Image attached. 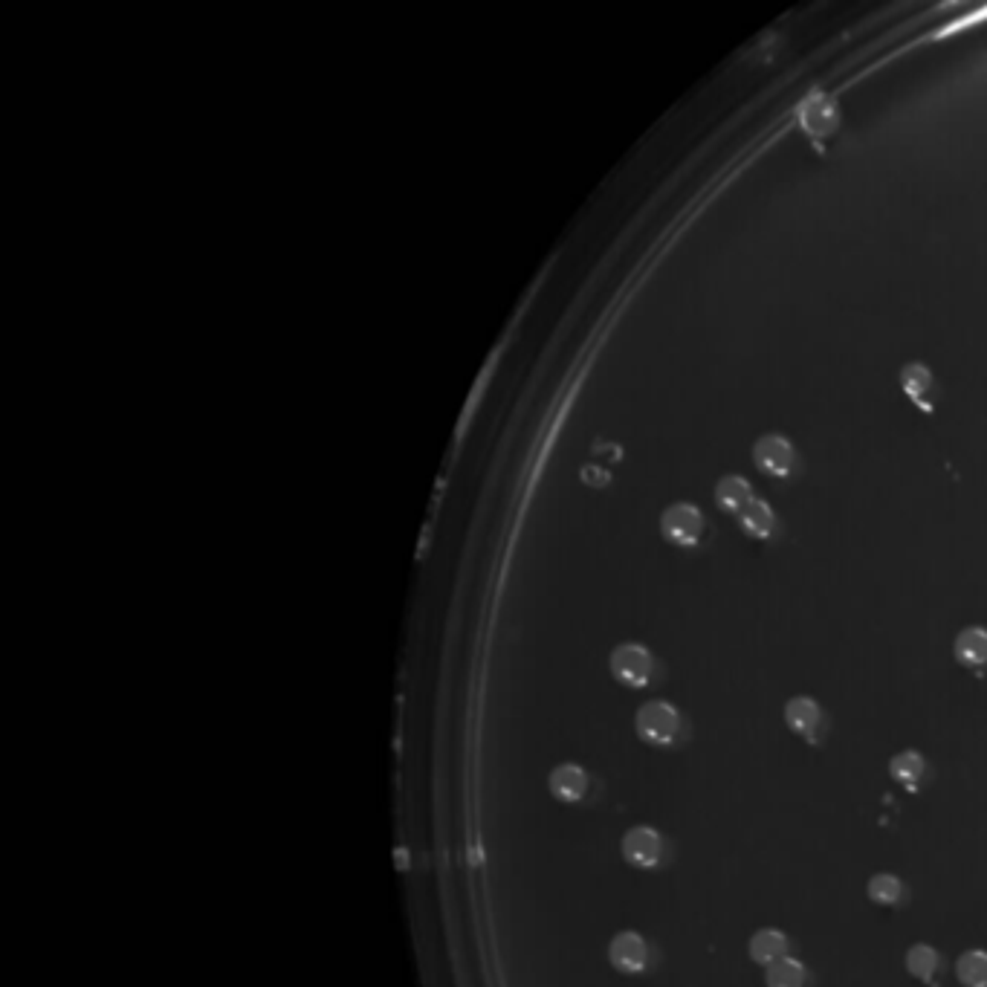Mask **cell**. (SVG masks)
<instances>
[{
  "mask_svg": "<svg viewBox=\"0 0 987 987\" xmlns=\"http://www.w3.org/2000/svg\"><path fill=\"white\" fill-rule=\"evenodd\" d=\"M634 730L637 736L646 741V744H655V747H666L672 741L678 739V730H681V715L672 704L666 701H649L637 710V718H634Z\"/></svg>",
  "mask_w": 987,
  "mask_h": 987,
  "instance_id": "6da1fadb",
  "label": "cell"
},
{
  "mask_svg": "<svg viewBox=\"0 0 987 987\" xmlns=\"http://www.w3.org/2000/svg\"><path fill=\"white\" fill-rule=\"evenodd\" d=\"M704 530H707L704 513L689 501H678V504L666 507L660 516V533L678 548H695L704 539Z\"/></svg>",
  "mask_w": 987,
  "mask_h": 987,
  "instance_id": "7a4b0ae2",
  "label": "cell"
},
{
  "mask_svg": "<svg viewBox=\"0 0 987 987\" xmlns=\"http://www.w3.org/2000/svg\"><path fill=\"white\" fill-rule=\"evenodd\" d=\"M652 669H655L652 652L640 643H623L611 652V675L623 686L643 689L652 681Z\"/></svg>",
  "mask_w": 987,
  "mask_h": 987,
  "instance_id": "3957f363",
  "label": "cell"
},
{
  "mask_svg": "<svg viewBox=\"0 0 987 987\" xmlns=\"http://www.w3.org/2000/svg\"><path fill=\"white\" fill-rule=\"evenodd\" d=\"M753 464L770 478H788L796 467V449L785 435H762L753 443Z\"/></svg>",
  "mask_w": 987,
  "mask_h": 987,
  "instance_id": "277c9868",
  "label": "cell"
},
{
  "mask_svg": "<svg viewBox=\"0 0 987 987\" xmlns=\"http://www.w3.org/2000/svg\"><path fill=\"white\" fill-rule=\"evenodd\" d=\"M623 857L629 860L634 869H655L663 857V840L655 828L649 825H634L623 837Z\"/></svg>",
  "mask_w": 987,
  "mask_h": 987,
  "instance_id": "5b68a950",
  "label": "cell"
},
{
  "mask_svg": "<svg viewBox=\"0 0 987 987\" xmlns=\"http://www.w3.org/2000/svg\"><path fill=\"white\" fill-rule=\"evenodd\" d=\"M608 961L614 964V970L634 976L643 973L649 964V947L643 941V935L637 933H620L611 938L608 944Z\"/></svg>",
  "mask_w": 987,
  "mask_h": 987,
  "instance_id": "8992f818",
  "label": "cell"
},
{
  "mask_svg": "<svg viewBox=\"0 0 987 987\" xmlns=\"http://www.w3.org/2000/svg\"><path fill=\"white\" fill-rule=\"evenodd\" d=\"M837 105L825 96V93H811L802 105H799V122L802 128L814 139L828 137L837 128Z\"/></svg>",
  "mask_w": 987,
  "mask_h": 987,
  "instance_id": "52a82bcc",
  "label": "cell"
},
{
  "mask_svg": "<svg viewBox=\"0 0 987 987\" xmlns=\"http://www.w3.org/2000/svg\"><path fill=\"white\" fill-rule=\"evenodd\" d=\"M901 388L915 406L933 412V371L924 362H906L901 368Z\"/></svg>",
  "mask_w": 987,
  "mask_h": 987,
  "instance_id": "ba28073f",
  "label": "cell"
},
{
  "mask_svg": "<svg viewBox=\"0 0 987 987\" xmlns=\"http://www.w3.org/2000/svg\"><path fill=\"white\" fill-rule=\"evenodd\" d=\"M548 788L556 799L574 805L588 791V773L579 768V765H559V768H553V773H550Z\"/></svg>",
  "mask_w": 987,
  "mask_h": 987,
  "instance_id": "9c48e42d",
  "label": "cell"
},
{
  "mask_svg": "<svg viewBox=\"0 0 987 987\" xmlns=\"http://www.w3.org/2000/svg\"><path fill=\"white\" fill-rule=\"evenodd\" d=\"M753 487L744 475H724L718 484H715V504L724 510V513H733L739 516L741 510L753 501Z\"/></svg>",
  "mask_w": 987,
  "mask_h": 987,
  "instance_id": "30bf717a",
  "label": "cell"
},
{
  "mask_svg": "<svg viewBox=\"0 0 987 987\" xmlns=\"http://www.w3.org/2000/svg\"><path fill=\"white\" fill-rule=\"evenodd\" d=\"M736 519H739L741 530L753 539H770L776 530V513L765 498H753Z\"/></svg>",
  "mask_w": 987,
  "mask_h": 987,
  "instance_id": "8fae6325",
  "label": "cell"
},
{
  "mask_svg": "<svg viewBox=\"0 0 987 987\" xmlns=\"http://www.w3.org/2000/svg\"><path fill=\"white\" fill-rule=\"evenodd\" d=\"M820 718H823L820 704L814 698H808V695H796V698H791L785 704V721H788V727L794 733H799V736H811L820 727Z\"/></svg>",
  "mask_w": 987,
  "mask_h": 987,
  "instance_id": "7c38bea8",
  "label": "cell"
},
{
  "mask_svg": "<svg viewBox=\"0 0 987 987\" xmlns=\"http://www.w3.org/2000/svg\"><path fill=\"white\" fill-rule=\"evenodd\" d=\"M785 956H788V935L782 930H759L750 938V959L756 964L770 967Z\"/></svg>",
  "mask_w": 987,
  "mask_h": 987,
  "instance_id": "4fadbf2b",
  "label": "cell"
},
{
  "mask_svg": "<svg viewBox=\"0 0 987 987\" xmlns=\"http://www.w3.org/2000/svg\"><path fill=\"white\" fill-rule=\"evenodd\" d=\"M956 658L970 669H979L987 663V629L982 626H970V629L959 631L956 637Z\"/></svg>",
  "mask_w": 987,
  "mask_h": 987,
  "instance_id": "5bb4252c",
  "label": "cell"
},
{
  "mask_svg": "<svg viewBox=\"0 0 987 987\" xmlns=\"http://www.w3.org/2000/svg\"><path fill=\"white\" fill-rule=\"evenodd\" d=\"M956 976L961 985L987 987V953L985 950H967L956 961Z\"/></svg>",
  "mask_w": 987,
  "mask_h": 987,
  "instance_id": "9a60e30c",
  "label": "cell"
},
{
  "mask_svg": "<svg viewBox=\"0 0 987 987\" xmlns=\"http://www.w3.org/2000/svg\"><path fill=\"white\" fill-rule=\"evenodd\" d=\"M805 982H808V970L802 967V961L791 956L768 967V987H805Z\"/></svg>",
  "mask_w": 987,
  "mask_h": 987,
  "instance_id": "2e32d148",
  "label": "cell"
},
{
  "mask_svg": "<svg viewBox=\"0 0 987 987\" xmlns=\"http://www.w3.org/2000/svg\"><path fill=\"white\" fill-rule=\"evenodd\" d=\"M906 970L909 976L921 979V982H933L935 970H938V953L930 944H915L906 953Z\"/></svg>",
  "mask_w": 987,
  "mask_h": 987,
  "instance_id": "e0dca14e",
  "label": "cell"
},
{
  "mask_svg": "<svg viewBox=\"0 0 987 987\" xmlns=\"http://www.w3.org/2000/svg\"><path fill=\"white\" fill-rule=\"evenodd\" d=\"M924 759H921V753H915V750H904V753H898L892 762H889V773L898 779V782H904V785H915L921 776H924Z\"/></svg>",
  "mask_w": 987,
  "mask_h": 987,
  "instance_id": "ac0fdd59",
  "label": "cell"
},
{
  "mask_svg": "<svg viewBox=\"0 0 987 987\" xmlns=\"http://www.w3.org/2000/svg\"><path fill=\"white\" fill-rule=\"evenodd\" d=\"M866 892H869V898H872L875 904L892 906L904 898V883H901V878H895V875H886V872H883V875H875V878L869 880Z\"/></svg>",
  "mask_w": 987,
  "mask_h": 987,
  "instance_id": "d6986e66",
  "label": "cell"
}]
</instances>
